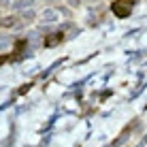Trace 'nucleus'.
Wrapping results in <instances>:
<instances>
[{
	"instance_id": "nucleus-2",
	"label": "nucleus",
	"mask_w": 147,
	"mask_h": 147,
	"mask_svg": "<svg viewBox=\"0 0 147 147\" xmlns=\"http://www.w3.org/2000/svg\"><path fill=\"white\" fill-rule=\"evenodd\" d=\"M9 45H11V36H9V34H2V36H0V51H4Z\"/></svg>"
},
{
	"instance_id": "nucleus-4",
	"label": "nucleus",
	"mask_w": 147,
	"mask_h": 147,
	"mask_svg": "<svg viewBox=\"0 0 147 147\" xmlns=\"http://www.w3.org/2000/svg\"><path fill=\"white\" fill-rule=\"evenodd\" d=\"M22 17H24V19H28V22H30V19L34 17V11H26V13H22Z\"/></svg>"
},
{
	"instance_id": "nucleus-1",
	"label": "nucleus",
	"mask_w": 147,
	"mask_h": 147,
	"mask_svg": "<svg viewBox=\"0 0 147 147\" xmlns=\"http://www.w3.org/2000/svg\"><path fill=\"white\" fill-rule=\"evenodd\" d=\"M43 19L45 22H55V19H58V13H55L53 9H47V11H43Z\"/></svg>"
},
{
	"instance_id": "nucleus-3",
	"label": "nucleus",
	"mask_w": 147,
	"mask_h": 147,
	"mask_svg": "<svg viewBox=\"0 0 147 147\" xmlns=\"http://www.w3.org/2000/svg\"><path fill=\"white\" fill-rule=\"evenodd\" d=\"M30 4H32V0H19V2L13 4V7L15 9H24V7H30Z\"/></svg>"
}]
</instances>
